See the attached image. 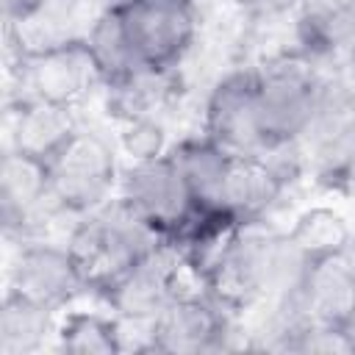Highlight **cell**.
Returning a JSON list of instances; mask_svg holds the SVG:
<instances>
[{"label": "cell", "instance_id": "cell-2", "mask_svg": "<svg viewBox=\"0 0 355 355\" xmlns=\"http://www.w3.org/2000/svg\"><path fill=\"white\" fill-rule=\"evenodd\" d=\"M258 116L266 150L300 141L322 94V78L305 50L277 53L255 67Z\"/></svg>", "mask_w": 355, "mask_h": 355}, {"label": "cell", "instance_id": "cell-10", "mask_svg": "<svg viewBox=\"0 0 355 355\" xmlns=\"http://www.w3.org/2000/svg\"><path fill=\"white\" fill-rule=\"evenodd\" d=\"M227 313L208 291L180 294L155 316V352H214L230 336Z\"/></svg>", "mask_w": 355, "mask_h": 355}, {"label": "cell", "instance_id": "cell-5", "mask_svg": "<svg viewBox=\"0 0 355 355\" xmlns=\"http://www.w3.org/2000/svg\"><path fill=\"white\" fill-rule=\"evenodd\" d=\"M136 58L147 67L178 69L197 36L194 0H119L114 3Z\"/></svg>", "mask_w": 355, "mask_h": 355}, {"label": "cell", "instance_id": "cell-22", "mask_svg": "<svg viewBox=\"0 0 355 355\" xmlns=\"http://www.w3.org/2000/svg\"><path fill=\"white\" fill-rule=\"evenodd\" d=\"M55 347L69 355H119L114 313L72 311L55 327Z\"/></svg>", "mask_w": 355, "mask_h": 355}, {"label": "cell", "instance_id": "cell-23", "mask_svg": "<svg viewBox=\"0 0 355 355\" xmlns=\"http://www.w3.org/2000/svg\"><path fill=\"white\" fill-rule=\"evenodd\" d=\"M280 347L291 352H322V355H352L355 330L327 327V324H300L288 333H280Z\"/></svg>", "mask_w": 355, "mask_h": 355}, {"label": "cell", "instance_id": "cell-20", "mask_svg": "<svg viewBox=\"0 0 355 355\" xmlns=\"http://www.w3.org/2000/svg\"><path fill=\"white\" fill-rule=\"evenodd\" d=\"M288 244L294 247V252L308 263H316V261H324V258H336V255H344L349 252V244H352V230L347 225V219L333 211V208H324V205H316V208H308L302 211L291 230L286 233Z\"/></svg>", "mask_w": 355, "mask_h": 355}, {"label": "cell", "instance_id": "cell-1", "mask_svg": "<svg viewBox=\"0 0 355 355\" xmlns=\"http://www.w3.org/2000/svg\"><path fill=\"white\" fill-rule=\"evenodd\" d=\"M161 239L116 197L69 233L67 250L80 272L86 291L103 294Z\"/></svg>", "mask_w": 355, "mask_h": 355}, {"label": "cell", "instance_id": "cell-19", "mask_svg": "<svg viewBox=\"0 0 355 355\" xmlns=\"http://www.w3.org/2000/svg\"><path fill=\"white\" fill-rule=\"evenodd\" d=\"M55 311L39 305L17 291H8L0 311V352L3 355H33L44 349L47 338L55 336Z\"/></svg>", "mask_w": 355, "mask_h": 355}, {"label": "cell", "instance_id": "cell-7", "mask_svg": "<svg viewBox=\"0 0 355 355\" xmlns=\"http://www.w3.org/2000/svg\"><path fill=\"white\" fill-rule=\"evenodd\" d=\"M280 302L291 311L280 333H288L300 324L355 330V266L349 263L347 252L308 263L300 283L286 297H280Z\"/></svg>", "mask_w": 355, "mask_h": 355}, {"label": "cell", "instance_id": "cell-16", "mask_svg": "<svg viewBox=\"0 0 355 355\" xmlns=\"http://www.w3.org/2000/svg\"><path fill=\"white\" fill-rule=\"evenodd\" d=\"M180 86H178V69H164V67H136L128 75L105 83V103L108 114H114L119 122L128 119H141V116H155L175 103Z\"/></svg>", "mask_w": 355, "mask_h": 355}, {"label": "cell", "instance_id": "cell-26", "mask_svg": "<svg viewBox=\"0 0 355 355\" xmlns=\"http://www.w3.org/2000/svg\"><path fill=\"white\" fill-rule=\"evenodd\" d=\"M114 3H119V0H114Z\"/></svg>", "mask_w": 355, "mask_h": 355}, {"label": "cell", "instance_id": "cell-9", "mask_svg": "<svg viewBox=\"0 0 355 355\" xmlns=\"http://www.w3.org/2000/svg\"><path fill=\"white\" fill-rule=\"evenodd\" d=\"M205 136L230 153L261 155L266 150L258 116L255 69H239L222 78L205 103Z\"/></svg>", "mask_w": 355, "mask_h": 355}, {"label": "cell", "instance_id": "cell-11", "mask_svg": "<svg viewBox=\"0 0 355 355\" xmlns=\"http://www.w3.org/2000/svg\"><path fill=\"white\" fill-rule=\"evenodd\" d=\"M8 291H17L39 305L58 311L72 302L80 291H86V286L67 247L28 241L19 247L17 261L11 266Z\"/></svg>", "mask_w": 355, "mask_h": 355}, {"label": "cell", "instance_id": "cell-15", "mask_svg": "<svg viewBox=\"0 0 355 355\" xmlns=\"http://www.w3.org/2000/svg\"><path fill=\"white\" fill-rule=\"evenodd\" d=\"M75 130L78 125L67 105L36 97H17L8 105V150L50 161Z\"/></svg>", "mask_w": 355, "mask_h": 355}, {"label": "cell", "instance_id": "cell-8", "mask_svg": "<svg viewBox=\"0 0 355 355\" xmlns=\"http://www.w3.org/2000/svg\"><path fill=\"white\" fill-rule=\"evenodd\" d=\"M19 97H36L67 108L80 105L103 83V72L86 44V39L17 58Z\"/></svg>", "mask_w": 355, "mask_h": 355}, {"label": "cell", "instance_id": "cell-14", "mask_svg": "<svg viewBox=\"0 0 355 355\" xmlns=\"http://www.w3.org/2000/svg\"><path fill=\"white\" fill-rule=\"evenodd\" d=\"M58 211L50 197L47 161L8 150L0 164V219L6 233H25L42 211Z\"/></svg>", "mask_w": 355, "mask_h": 355}, {"label": "cell", "instance_id": "cell-12", "mask_svg": "<svg viewBox=\"0 0 355 355\" xmlns=\"http://www.w3.org/2000/svg\"><path fill=\"white\" fill-rule=\"evenodd\" d=\"M86 0H28L6 22V39L14 55H33L86 39Z\"/></svg>", "mask_w": 355, "mask_h": 355}, {"label": "cell", "instance_id": "cell-13", "mask_svg": "<svg viewBox=\"0 0 355 355\" xmlns=\"http://www.w3.org/2000/svg\"><path fill=\"white\" fill-rule=\"evenodd\" d=\"M288 178L263 155L233 153L219 186L216 211H225L241 225L258 222L283 194Z\"/></svg>", "mask_w": 355, "mask_h": 355}, {"label": "cell", "instance_id": "cell-24", "mask_svg": "<svg viewBox=\"0 0 355 355\" xmlns=\"http://www.w3.org/2000/svg\"><path fill=\"white\" fill-rule=\"evenodd\" d=\"M122 150L133 158V161H150L164 155L166 147V130L164 122L155 116H141V119H128L122 122V133H119Z\"/></svg>", "mask_w": 355, "mask_h": 355}, {"label": "cell", "instance_id": "cell-17", "mask_svg": "<svg viewBox=\"0 0 355 355\" xmlns=\"http://www.w3.org/2000/svg\"><path fill=\"white\" fill-rule=\"evenodd\" d=\"M297 31L308 55L355 44V0H300Z\"/></svg>", "mask_w": 355, "mask_h": 355}, {"label": "cell", "instance_id": "cell-4", "mask_svg": "<svg viewBox=\"0 0 355 355\" xmlns=\"http://www.w3.org/2000/svg\"><path fill=\"white\" fill-rule=\"evenodd\" d=\"M119 200L166 241H175L200 208L169 158V150L150 161H133L119 178Z\"/></svg>", "mask_w": 355, "mask_h": 355}, {"label": "cell", "instance_id": "cell-3", "mask_svg": "<svg viewBox=\"0 0 355 355\" xmlns=\"http://www.w3.org/2000/svg\"><path fill=\"white\" fill-rule=\"evenodd\" d=\"M47 172L50 197L64 214L86 216L103 208L119 183L116 155L111 144L92 130H75L47 161Z\"/></svg>", "mask_w": 355, "mask_h": 355}, {"label": "cell", "instance_id": "cell-18", "mask_svg": "<svg viewBox=\"0 0 355 355\" xmlns=\"http://www.w3.org/2000/svg\"><path fill=\"white\" fill-rule=\"evenodd\" d=\"M230 155H233L230 150H225L205 133L197 139H183L175 147H169V158L175 161L183 183L189 186L200 208H216L219 186L227 172Z\"/></svg>", "mask_w": 355, "mask_h": 355}, {"label": "cell", "instance_id": "cell-25", "mask_svg": "<svg viewBox=\"0 0 355 355\" xmlns=\"http://www.w3.org/2000/svg\"><path fill=\"white\" fill-rule=\"evenodd\" d=\"M247 14L258 17V19H269V17H280L286 11H297L300 0H239Z\"/></svg>", "mask_w": 355, "mask_h": 355}, {"label": "cell", "instance_id": "cell-6", "mask_svg": "<svg viewBox=\"0 0 355 355\" xmlns=\"http://www.w3.org/2000/svg\"><path fill=\"white\" fill-rule=\"evenodd\" d=\"M197 275L178 244L161 239L153 244L119 280H114L100 297L119 316H158L175 297L197 294V288H186V277Z\"/></svg>", "mask_w": 355, "mask_h": 355}, {"label": "cell", "instance_id": "cell-21", "mask_svg": "<svg viewBox=\"0 0 355 355\" xmlns=\"http://www.w3.org/2000/svg\"><path fill=\"white\" fill-rule=\"evenodd\" d=\"M86 44L103 72V83H111L122 75H128L130 69L141 67V61L136 58L130 42H128V33L122 28V19H119V11L114 3H108L94 19H92V28L86 33Z\"/></svg>", "mask_w": 355, "mask_h": 355}]
</instances>
